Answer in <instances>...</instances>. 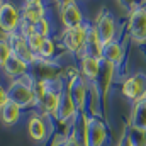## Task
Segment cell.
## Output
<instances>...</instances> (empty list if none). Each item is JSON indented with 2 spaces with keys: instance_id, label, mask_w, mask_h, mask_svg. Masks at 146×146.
I'll return each mask as SVG.
<instances>
[{
  "instance_id": "1",
  "label": "cell",
  "mask_w": 146,
  "mask_h": 146,
  "mask_svg": "<svg viewBox=\"0 0 146 146\" xmlns=\"http://www.w3.org/2000/svg\"><path fill=\"white\" fill-rule=\"evenodd\" d=\"M33 85H34V80H31V76H27V75H24L21 80H15V82L9 87L10 102L17 104L21 109L36 104V97H34Z\"/></svg>"
},
{
  "instance_id": "2",
  "label": "cell",
  "mask_w": 146,
  "mask_h": 146,
  "mask_svg": "<svg viewBox=\"0 0 146 146\" xmlns=\"http://www.w3.org/2000/svg\"><path fill=\"white\" fill-rule=\"evenodd\" d=\"M87 33H88V26L83 24L82 27H75V29H65L61 42L63 46L72 51V53H82L85 49V42H87Z\"/></svg>"
},
{
  "instance_id": "3",
  "label": "cell",
  "mask_w": 146,
  "mask_h": 146,
  "mask_svg": "<svg viewBox=\"0 0 146 146\" xmlns=\"http://www.w3.org/2000/svg\"><path fill=\"white\" fill-rule=\"evenodd\" d=\"M95 31H97V36L99 41L104 46H107L110 42H114V36H115V21L112 17V14L104 10L100 12V15L97 17V24H95Z\"/></svg>"
},
{
  "instance_id": "4",
  "label": "cell",
  "mask_w": 146,
  "mask_h": 146,
  "mask_svg": "<svg viewBox=\"0 0 146 146\" xmlns=\"http://www.w3.org/2000/svg\"><path fill=\"white\" fill-rule=\"evenodd\" d=\"M129 34L133 41L145 42L146 41V7H136L129 15Z\"/></svg>"
},
{
  "instance_id": "5",
  "label": "cell",
  "mask_w": 146,
  "mask_h": 146,
  "mask_svg": "<svg viewBox=\"0 0 146 146\" xmlns=\"http://www.w3.org/2000/svg\"><path fill=\"white\" fill-rule=\"evenodd\" d=\"M21 12L9 2H2L0 5V27L3 33L12 34L17 27H21Z\"/></svg>"
},
{
  "instance_id": "6",
  "label": "cell",
  "mask_w": 146,
  "mask_h": 146,
  "mask_svg": "<svg viewBox=\"0 0 146 146\" xmlns=\"http://www.w3.org/2000/svg\"><path fill=\"white\" fill-rule=\"evenodd\" d=\"M122 94L124 97H127L129 100L139 102L146 99V78L143 75H133L129 78L124 80L122 83Z\"/></svg>"
},
{
  "instance_id": "7",
  "label": "cell",
  "mask_w": 146,
  "mask_h": 146,
  "mask_svg": "<svg viewBox=\"0 0 146 146\" xmlns=\"http://www.w3.org/2000/svg\"><path fill=\"white\" fill-rule=\"evenodd\" d=\"M7 41H9L10 48H12V53H14L15 56H19L21 60H24L27 65H29V63H33V61H39V60H37V56L31 51V49H29V46H27V39L22 36L21 33L7 34Z\"/></svg>"
},
{
  "instance_id": "8",
  "label": "cell",
  "mask_w": 146,
  "mask_h": 146,
  "mask_svg": "<svg viewBox=\"0 0 146 146\" xmlns=\"http://www.w3.org/2000/svg\"><path fill=\"white\" fill-rule=\"evenodd\" d=\"M60 14H61V22L66 29H75L83 26V15L75 2L60 3Z\"/></svg>"
},
{
  "instance_id": "9",
  "label": "cell",
  "mask_w": 146,
  "mask_h": 146,
  "mask_svg": "<svg viewBox=\"0 0 146 146\" xmlns=\"http://www.w3.org/2000/svg\"><path fill=\"white\" fill-rule=\"evenodd\" d=\"M66 90L70 92V95H72L73 102H75V106H76V109L82 110L83 106H85V97H87V85H85L83 76L78 75V73L73 75L72 78H70V83H68Z\"/></svg>"
},
{
  "instance_id": "10",
  "label": "cell",
  "mask_w": 146,
  "mask_h": 146,
  "mask_svg": "<svg viewBox=\"0 0 146 146\" xmlns=\"http://www.w3.org/2000/svg\"><path fill=\"white\" fill-rule=\"evenodd\" d=\"M42 17H44V3L39 2V0H27L21 7V19H22V22L34 24Z\"/></svg>"
},
{
  "instance_id": "11",
  "label": "cell",
  "mask_w": 146,
  "mask_h": 146,
  "mask_svg": "<svg viewBox=\"0 0 146 146\" xmlns=\"http://www.w3.org/2000/svg\"><path fill=\"white\" fill-rule=\"evenodd\" d=\"M76 106H75V102H73L72 95H70V92L65 88V92H63V95H61V100H60V106H58V110H56V119L60 121V122H65V121H68L70 117L73 115H76Z\"/></svg>"
},
{
  "instance_id": "12",
  "label": "cell",
  "mask_w": 146,
  "mask_h": 146,
  "mask_svg": "<svg viewBox=\"0 0 146 146\" xmlns=\"http://www.w3.org/2000/svg\"><path fill=\"white\" fill-rule=\"evenodd\" d=\"M102 44L99 41L97 36V31H95V26L90 27L88 26V33H87V42H85V49H83V56H90V58H97V60H102ZM82 56V58H83Z\"/></svg>"
},
{
  "instance_id": "13",
  "label": "cell",
  "mask_w": 146,
  "mask_h": 146,
  "mask_svg": "<svg viewBox=\"0 0 146 146\" xmlns=\"http://www.w3.org/2000/svg\"><path fill=\"white\" fill-rule=\"evenodd\" d=\"M131 129L138 133H146V99L134 104L131 114Z\"/></svg>"
},
{
  "instance_id": "14",
  "label": "cell",
  "mask_w": 146,
  "mask_h": 146,
  "mask_svg": "<svg viewBox=\"0 0 146 146\" xmlns=\"http://www.w3.org/2000/svg\"><path fill=\"white\" fill-rule=\"evenodd\" d=\"M100 68H102V60L83 56L82 58V75L88 82H95L100 76Z\"/></svg>"
},
{
  "instance_id": "15",
  "label": "cell",
  "mask_w": 146,
  "mask_h": 146,
  "mask_svg": "<svg viewBox=\"0 0 146 146\" xmlns=\"http://www.w3.org/2000/svg\"><path fill=\"white\" fill-rule=\"evenodd\" d=\"M112 73H114V65L102 60V68H100V76H99V87L102 92V100L104 104L107 102V94H109V85L112 80Z\"/></svg>"
},
{
  "instance_id": "16",
  "label": "cell",
  "mask_w": 146,
  "mask_h": 146,
  "mask_svg": "<svg viewBox=\"0 0 146 146\" xmlns=\"http://www.w3.org/2000/svg\"><path fill=\"white\" fill-rule=\"evenodd\" d=\"M27 63L24 61V60H21L19 56H15V54H12V58L5 63V66H3V70L7 75H10V76H24L26 73H27Z\"/></svg>"
},
{
  "instance_id": "17",
  "label": "cell",
  "mask_w": 146,
  "mask_h": 146,
  "mask_svg": "<svg viewBox=\"0 0 146 146\" xmlns=\"http://www.w3.org/2000/svg\"><path fill=\"white\" fill-rule=\"evenodd\" d=\"M27 131H29V136L34 139V141H42L46 138V124L41 117H31L29 119V124H27Z\"/></svg>"
},
{
  "instance_id": "18",
  "label": "cell",
  "mask_w": 146,
  "mask_h": 146,
  "mask_svg": "<svg viewBox=\"0 0 146 146\" xmlns=\"http://www.w3.org/2000/svg\"><path fill=\"white\" fill-rule=\"evenodd\" d=\"M102 60L112 63L114 66L119 65L121 60H122V48H121V44L114 41V42H110L107 46H104V49H102Z\"/></svg>"
},
{
  "instance_id": "19",
  "label": "cell",
  "mask_w": 146,
  "mask_h": 146,
  "mask_svg": "<svg viewBox=\"0 0 146 146\" xmlns=\"http://www.w3.org/2000/svg\"><path fill=\"white\" fill-rule=\"evenodd\" d=\"M0 114H2V121H3V124H7V126H12V124H15L17 121H19V117H21V107L17 106V104H14V102H9L7 106H3V107H0Z\"/></svg>"
},
{
  "instance_id": "20",
  "label": "cell",
  "mask_w": 146,
  "mask_h": 146,
  "mask_svg": "<svg viewBox=\"0 0 146 146\" xmlns=\"http://www.w3.org/2000/svg\"><path fill=\"white\" fill-rule=\"evenodd\" d=\"M26 39H27V46H29V49L37 56V54L41 53V49H42V44H44V39H46V37H41V36H37V34L33 33L31 36H27Z\"/></svg>"
},
{
  "instance_id": "21",
  "label": "cell",
  "mask_w": 146,
  "mask_h": 146,
  "mask_svg": "<svg viewBox=\"0 0 146 146\" xmlns=\"http://www.w3.org/2000/svg\"><path fill=\"white\" fill-rule=\"evenodd\" d=\"M33 31H34V34L41 37H49V22H48V19L46 17H42V19H39L37 22L33 24Z\"/></svg>"
},
{
  "instance_id": "22",
  "label": "cell",
  "mask_w": 146,
  "mask_h": 146,
  "mask_svg": "<svg viewBox=\"0 0 146 146\" xmlns=\"http://www.w3.org/2000/svg\"><path fill=\"white\" fill-rule=\"evenodd\" d=\"M12 48H10V44H9V41L7 39H2V42H0V65H2V68L5 66V63L12 58Z\"/></svg>"
},
{
  "instance_id": "23",
  "label": "cell",
  "mask_w": 146,
  "mask_h": 146,
  "mask_svg": "<svg viewBox=\"0 0 146 146\" xmlns=\"http://www.w3.org/2000/svg\"><path fill=\"white\" fill-rule=\"evenodd\" d=\"M53 54H54V42L48 37V39H44V44H42V49H41L39 56L44 58V60H48V58H51Z\"/></svg>"
},
{
  "instance_id": "24",
  "label": "cell",
  "mask_w": 146,
  "mask_h": 146,
  "mask_svg": "<svg viewBox=\"0 0 146 146\" xmlns=\"http://www.w3.org/2000/svg\"><path fill=\"white\" fill-rule=\"evenodd\" d=\"M65 146H83V138L78 136L76 129L70 133V136H68L66 141H65Z\"/></svg>"
},
{
  "instance_id": "25",
  "label": "cell",
  "mask_w": 146,
  "mask_h": 146,
  "mask_svg": "<svg viewBox=\"0 0 146 146\" xmlns=\"http://www.w3.org/2000/svg\"><path fill=\"white\" fill-rule=\"evenodd\" d=\"M9 102H10V97H9V90L2 88V90H0V107L7 106Z\"/></svg>"
},
{
  "instance_id": "26",
  "label": "cell",
  "mask_w": 146,
  "mask_h": 146,
  "mask_svg": "<svg viewBox=\"0 0 146 146\" xmlns=\"http://www.w3.org/2000/svg\"><path fill=\"white\" fill-rule=\"evenodd\" d=\"M121 146H134V141H133V136L131 134H127L126 138H124V141H122V145Z\"/></svg>"
}]
</instances>
